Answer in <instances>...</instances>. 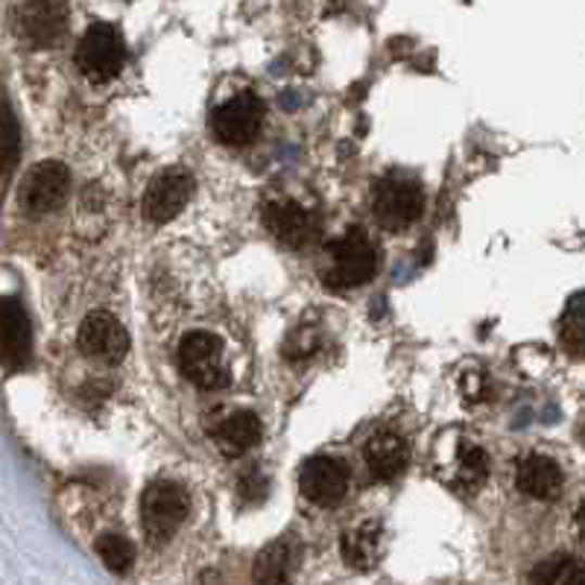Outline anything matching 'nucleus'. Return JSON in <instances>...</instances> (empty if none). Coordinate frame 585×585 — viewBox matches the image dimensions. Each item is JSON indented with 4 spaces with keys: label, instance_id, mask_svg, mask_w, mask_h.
Instances as JSON below:
<instances>
[{
    "label": "nucleus",
    "instance_id": "obj_1",
    "mask_svg": "<svg viewBox=\"0 0 585 585\" xmlns=\"http://www.w3.org/2000/svg\"><path fill=\"white\" fill-rule=\"evenodd\" d=\"M378 272V250L364 229H348L328 246L326 284L334 290L360 288Z\"/></svg>",
    "mask_w": 585,
    "mask_h": 585
},
{
    "label": "nucleus",
    "instance_id": "obj_2",
    "mask_svg": "<svg viewBox=\"0 0 585 585\" xmlns=\"http://www.w3.org/2000/svg\"><path fill=\"white\" fill-rule=\"evenodd\" d=\"M188 492L182 486H176L170 480H155L141 495V527L144 536L153 545H164L167 538H174V533L188 519Z\"/></svg>",
    "mask_w": 585,
    "mask_h": 585
},
{
    "label": "nucleus",
    "instance_id": "obj_3",
    "mask_svg": "<svg viewBox=\"0 0 585 585\" xmlns=\"http://www.w3.org/2000/svg\"><path fill=\"white\" fill-rule=\"evenodd\" d=\"M424 212V193L419 182L404 176H384L372 188V214L386 231H402L419 220Z\"/></svg>",
    "mask_w": 585,
    "mask_h": 585
},
{
    "label": "nucleus",
    "instance_id": "obj_4",
    "mask_svg": "<svg viewBox=\"0 0 585 585\" xmlns=\"http://www.w3.org/2000/svg\"><path fill=\"white\" fill-rule=\"evenodd\" d=\"M179 369L193 386H200L205 393H214L229 384V366L222 357V343L208 331H193L185 336L179 346Z\"/></svg>",
    "mask_w": 585,
    "mask_h": 585
},
{
    "label": "nucleus",
    "instance_id": "obj_5",
    "mask_svg": "<svg viewBox=\"0 0 585 585\" xmlns=\"http://www.w3.org/2000/svg\"><path fill=\"white\" fill-rule=\"evenodd\" d=\"M77 65L91 82H112L126 65L124 36L112 24H91L79 39Z\"/></svg>",
    "mask_w": 585,
    "mask_h": 585
},
{
    "label": "nucleus",
    "instance_id": "obj_6",
    "mask_svg": "<svg viewBox=\"0 0 585 585\" xmlns=\"http://www.w3.org/2000/svg\"><path fill=\"white\" fill-rule=\"evenodd\" d=\"M264 124V103L258 94L243 91L231 97L229 103L214 109L212 115V135L226 147H246L252 144Z\"/></svg>",
    "mask_w": 585,
    "mask_h": 585
},
{
    "label": "nucleus",
    "instance_id": "obj_7",
    "mask_svg": "<svg viewBox=\"0 0 585 585\" xmlns=\"http://www.w3.org/2000/svg\"><path fill=\"white\" fill-rule=\"evenodd\" d=\"M67 191H71V174L65 164L41 162L24 176L18 202L27 214H50L67 200Z\"/></svg>",
    "mask_w": 585,
    "mask_h": 585
},
{
    "label": "nucleus",
    "instance_id": "obj_8",
    "mask_svg": "<svg viewBox=\"0 0 585 585\" xmlns=\"http://www.w3.org/2000/svg\"><path fill=\"white\" fill-rule=\"evenodd\" d=\"M18 36L29 48H50L67 29L65 0H24L15 15Z\"/></svg>",
    "mask_w": 585,
    "mask_h": 585
},
{
    "label": "nucleus",
    "instance_id": "obj_9",
    "mask_svg": "<svg viewBox=\"0 0 585 585\" xmlns=\"http://www.w3.org/2000/svg\"><path fill=\"white\" fill-rule=\"evenodd\" d=\"M77 346L82 355L100 364H117L129 352V334L106 310H94L82 319L77 334Z\"/></svg>",
    "mask_w": 585,
    "mask_h": 585
},
{
    "label": "nucleus",
    "instance_id": "obj_10",
    "mask_svg": "<svg viewBox=\"0 0 585 585\" xmlns=\"http://www.w3.org/2000/svg\"><path fill=\"white\" fill-rule=\"evenodd\" d=\"M193 179L179 167L174 170H162L153 182L147 185L141 212L150 222H167L174 220L176 214L185 212V205L191 200Z\"/></svg>",
    "mask_w": 585,
    "mask_h": 585
},
{
    "label": "nucleus",
    "instance_id": "obj_11",
    "mask_svg": "<svg viewBox=\"0 0 585 585\" xmlns=\"http://www.w3.org/2000/svg\"><path fill=\"white\" fill-rule=\"evenodd\" d=\"M298 489L317 507H336L348 495V471L331 457H310L298 474Z\"/></svg>",
    "mask_w": 585,
    "mask_h": 585
},
{
    "label": "nucleus",
    "instance_id": "obj_12",
    "mask_svg": "<svg viewBox=\"0 0 585 585\" xmlns=\"http://www.w3.org/2000/svg\"><path fill=\"white\" fill-rule=\"evenodd\" d=\"M264 222L272 231V238L279 240L281 246H288V250H302V246H307L310 240L317 238L319 231L317 217L307 212V208H302L298 202L290 200L267 205Z\"/></svg>",
    "mask_w": 585,
    "mask_h": 585
},
{
    "label": "nucleus",
    "instance_id": "obj_13",
    "mask_svg": "<svg viewBox=\"0 0 585 585\" xmlns=\"http://www.w3.org/2000/svg\"><path fill=\"white\" fill-rule=\"evenodd\" d=\"M33 352V331L24 307L15 298H0V364L24 369Z\"/></svg>",
    "mask_w": 585,
    "mask_h": 585
},
{
    "label": "nucleus",
    "instance_id": "obj_14",
    "mask_svg": "<svg viewBox=\"0 0 585 585\" xmlns=\"http://www.w3.org/2000/svg\"><path fill=\"white\" fill-rule=\"evenodd\" d=\"M562 469L550 457H542V454H530L519 462V471H516V486H519L527 498L536 500H554L559 498L562 492Z\"/></svg>",
    "mask_w": 585,
    "mask_h": 585
},
{
    "label": "nucleus",
    "instance_id": "obj_15",
    "mask_svg": "<svg viewBox=\"0 0 585 585\" xmlns=\"http://www.w3.org/2000/svg\"><path fill=\"white\" fill-rule=\"evenodd\" d=\"M366 466L374 480L398 478L410 462V445L398 433H374L364 448Z\"/></svg>",
    "mask_w": 585,
    "mask_h": 585
},
{
    "label": "nucleus",
    "instance_id": "obj_16",
    "mask_svg": "<svg viewBox=\"0 0 585 585\" xmlns=\"http://www.w3.org/2000/svg\"><path fill=\"white\" fill-rule=\"evenodd\" d=\"M260 419L252 410L231 412L229 419H222L217 428H214V442L220 448L222 457H240L250 448H255L260 442Z\"/></svg>",
    "mask_w": 585,
    "mask_h": 585
},
{
    "label": "nucleus",
    "instance_id": "obj_17",
    "mask_svg": "<svg viewBox=\"0 0 585 585\" xmlns=\"http://www.w3.org/2000/svg\"><path fill=\"white\" fill-rule=\"evenodd\" d=\"M378 547H381V527H378L374 521L346 530V533H343V542H340V550H343L346 565L357 568V571H369V568L374 565Z\"/></svg>",
    "mask_w": 585,
    "mask_h": 585
},
{
    "label": "nucleus",
    "instance_id": "obj_18",
    "mask_svg": "<svg viewBox=\"0 0 585 585\" xmlns=\"http://www.w3.org/2000/svg\"><path fill=\"white\" fill-rule=\"evenodd\" d=\"M530 583H547V585H580L585 583L583 562L571 554H554L545 562H538L530 571Z\"/></svg>",
    "mask_w": 585,
    "mask_h": 585
},
{
    "label": "nucleus",
    "instance_id": "obj_19",
    "mask_svg": "<svg viewBox=\"0 0 585 585\" xmlns=\"http://www.w3.org/2000/svg\"><path fill=\"white\" fill-rule=\"evenodd\" d=\"M290 576V545L284 538L272 542L255 559V583H284Z\"/></svg>",
    "mask_w": 585,
    "mask_h": 585
},
{
    "label": "nucleus",
    "instance_id": "obj_20",
    "mask_svg": "<svg viewBox=\"0 0 585 585\" xmlns=\"http://www.w3.org/2000/svg\"><path fill=\"white\" fill-rule=\"evenodd\" d=\"M21 132L10 103L0 97V176H10L18 167Z\"/></svg>",
    "mask_w": 585,
    "mask_h": 585
},
{
    "label": "nucleus",
    "instance_id": "obj_21",
    "mask_svg": "<svg viewBox=\"0 0 585 585\" xmlns=\"http://www.w3.org/2000/svg\"><path fill=\"white\" fill-rule=\"evenodd\" d=\"M489 474V457L478 445H462L460 462H457V489L474 492L478 486H483V480Z\"/></svg>",
    "mask_w": 585,
    "mask_h": 585
},
{
    "label": "nucleus",
    "instance_id": "obj_22",
    "mask_svg": "<svg viewBox=\"0 0 585 585\" xmlns=\"http://www.w3.org/2000/svg\"><path fill=\"white\" fill-rule=\"evenodd\" d=\"M97 557L103 559L112 574H126L135 565V545L120 533H106L97 538Z\"/></svg>",
    "mask_w": 585,
    "mask_h": 585
},
{
    "label": "nucleus",
    "instance_id": "obj_23",
    "mask_svg": "<svg viewBox=\"0 0 585 585\" xmlns=\"http://www.w3.org/2000/svg\"><path fill=\"white\" fill-rule=\"evenodd\" d=\"M583 293H574L568 302L565 319H562V346L571 357H583Z\"/></svg>",
    "mask_w": 585,
    "mask_h": 585
},
{
    "label": "nucleus",
    "instance_id": "obj_24",
    "mask_svg": "<svg viewBox=\"0 0 585 585\" xmlns=\"http://www.w3.org/2000/svg\"><path fill=\"white\" fill-rule=\"evenodd\" d=\"M238 492L243 500H264V495H267V480L260 478L258 469H252L250 474L240 478Z\"/></svg>",
    "mask_w": 585,
    "mask_h": 585
}]
</instances>
